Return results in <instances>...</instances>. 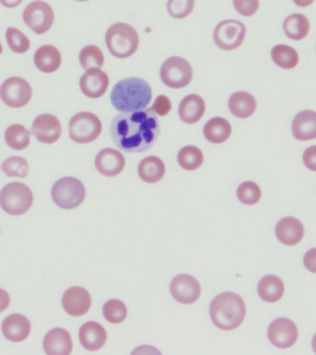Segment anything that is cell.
Listing matches in <instances>:
<instances>
[{
  "label": "cell",
  "mask_w": 316,
  "mask_h": 355,
  "mask_svg": "<svg viewBox=\"0 0 316 355\" xmlns=\"http://www.w3.org/2000/svg\"><path fill=\"white\" fill-rule=\"evenodd\" d=\"M77 1H88V0H77Z\"/></svg>",
  "instance_id": "obj_48"
},
{
  "label": "cell",
  "mask_w": 316,
  "mask_h": 355,
  "mask_svg": "<svg viewBox=\"0 0 316 355\" xmlns=\"http://www.w3.org/2000/svg\"><path fill=\"white\" fill-rule=\"evenodd\" d=\"M159 133V121L151 108L121 112L110 125L113 143L125 153L148 151L157 143Z\"/></svg>",
  "instance_id": "obj_1"
},
{
  "label": "cell",
  "mask_w": 316,
  "mask_h": 355,
  "mask_svg": "<svg viewBox=\"0 0 316 355\" xmlns=\"http://www.w3.org/2000/svg\"><path fill=\"white\" fill-rule=\"evenodd\" d=\"M292 133L298 141L316 139V112L304 110L297 114L292 122Z\"/></svg>",
  "instance_id": "obj_22"
},
{
  "label": "cell",
  "mask_w": 316,
  "mask_h": 355,
  "mask_svg": "<svg viewBox=\"0 0 316 355\" xmlns=\"http://www.w3.org/2000/svg\"><path fill=\"white\" fill-rule=\"evenodd\" d=\"M285 35L292 40H302L310 32V21L302 14H292L285 19L283 22Z\"/></svg>",
  "instance_id": "obj_29"
},
{
  "label": "cell",
  "mask_w": 316,
  "mask_h": 355,
  "mask_svg": "<svg viewBox=\"0 0 316 355\" xmlns=\"http://www.w3.org/2000/svg\"><path fill=\"white\" fill-rule=\"evenodd\" d=\"M51 196L58 207L69 210L82 204L86 191L80 180L76 178L66 177L58 180L53 185Z\"/></svg>",
  "instance_id": "obj_6"
},
{
  "label": "cell",
  "mask_w": 316,
  "mask_h": 355,
  "mask_svg": "<svg viewBox=\"0 0 316 355\" xmlns=\"http://www.w3.org/2000/svg\"><path fill=\"white\" fill-rule=\"evenodd\" d=\"M1 169L8 177L26 178L29 173V165L21 157L7 158L2 163Z\"/></svg>",
  "instance_id": "obj_36"
},
{
  "label": "cell",
  "mask_w": 316,
  "mask_h": 355,
  "mask_svg": "<svg viewBox=\"0 0 316 355\" xmlns=\"http://www.w3.org/2000/svg\"><path fill=\"white\" fill-rule=\"evenodd\" d=\"M195 0H168L169 15L176 19H184L193 12Z\"/></svg>",
  "instance_id": "obj_38"
},
{
  "label": "cell",
  "mask_w": 316,
  "mask_h": 355,
  "mask_svg": "<svg viewBox=\"0 0 316 355\" xmlns=\"http://www.w3.org/2000/svg\"><path fill=\"white\" fill-rule=\"evenodd\" d=\"M236 10L240 15L249 17L254 15L259 8V0H233Z\"/></svg>",
  "instance_id": "obj_39"
},
{
  "label": "cell",
  "mask_w": 316,
  "mask_h": 355,
  "mask_svg": "<svg viewBox=\"0 0 316 355\" xmlns=\"http://www.w3.org/2000/svg\"><path fill=\"white\" fill-rule=\"evenodd\" d=\"M173 298L183 304H194L201 295V285L195 277L188 274L175 277L170 284Z\"/></svg>",
  "instance_id": "obj_13"
},
{
  "label": "cell",
  "mask_w": 316,
  "mask_h": 355,
  "mask_svg": "<svg viewBox=\"0 0 316 355\" xmlns=\"http://www.w3.org/2000/svg\"><path fill=\"white\" fill-rule=\"evenodd\" d=\"M232 127L229 122L223 118H213L204 125L205 139L212 144H222L230 137Z\"/></svg>",
  "instance_id": "obj_28"
},
{
  "label": "cell",
  "mask_w": 316,
  "mask_h": 355,
  "mask_svg": "<svg viewBox=\"0 0 316 355\" xmlns=\"http://www.w3.org/2000/svg\"><path fill=\"white\" fill-rule=\"evenodd\" d=\"M62 305L64 310L69 315L77 318L85 315L91 305L90 293L82 287L69 288L64 293Z\"/></svg>",
  "instance_id": "obj_15"
},
{
  "label": "cell",
  "mask_w": 316,
  "mask_h": 355,
  "mask_svg": "<svg viewBox=\"0 0 316 355\" xmlns=\"http://www.w3.org/2000/svg\"><path fill=\"white\" fill-rule=\"evenodd\" d=\"M2 51H3V47H2L1 42H0V55L2 54Z\"/></svg>",
  "instance_id": "obj_47"
},
{
  "label": "cell",
  "mask_w": 316,
  "mask_h": 355,
  "mask_svg": "<svg viewBox=\"0 0 316 355\" xmlns=\"http://www.w3.org/2000/svg\"><path fill=\"white\" fill-rule=\"evenodd\" d=\"M272 60L280 68L291 69L299 63V55L296 50L287 44H276L271 51Z\"/></svg>",
  "instance_id": "obj_31"
},
{
  "label": "cell",
  "mask_w": 316,
  "mask_h": 355,
  "mask_svg": "<svg viewBox=\"0 0 316 355\" xmlns=\"http://www.w3.org/2000/svg\"><path fill=\"white\" fill-rule=\"evenodd\" d=\"M276 235L280 243L288 246L301 243L304 235V227L301 222L293 216L282 218L276 227Z\"/></svg>",
  "instance_id": "obj_20"
},
{
  "label": "cell",
  "mask_w": 316,
  "mask_h": 355,
  "mask_svg": "<svg viewBox=\"0 0 316 355\" xmlns=\"http://www.w3.org/2000/svg\"><path fill=\"white\" fill-rule=\"evenodd\" d=\"M10 304V297L3 288H0V313L4 312Z\"/></svg>",
  "instance_id": "obj_43"
},
{
  "label": "cell",
  "mask_w": 316,
  "mask_h": 355,
  "mask_svg": "<svg viewBox=\"0 0 316 355\" xmlns=\"http://www.w3.org/2000/svg\"><path fill=\"white\" fill-rule=\"evenodd\" d=\"M79 338L83 348L96 352L105 346L107 335L104 327L97 322H87L80 327Z\"/></svg>",
  "instance_id": "obj_21"
},
{
  "label": "cell",
  "mask_w": 316,
  "mask_h": 355,
  "mask_svg": "<svg viewBox=\"0 0 316 355\" xmlns=\"http://www.w3.org/2000/svg\"><path fill=\"white\" fill-rule=\"evenodd\" d=\"M79 60L80 65L85 71L101 69L105 62L104 54L101 49L94 44L83 47L80 52Z\"/></svg>",
  "instance_id": "obj_33"
},
{
  "label": "cell",
  "mask_w": 316,
  "mask_h": 355,
  "mask_svg": "<svg viewBox=\"0 0 316 355\" xmlns=\"http://www.w3.org/2000/svg\"><path fill=\"white\" fill-rule=\"evenodd\" d=\"M193 71L191 64L183 58H169L161 67V80L170 88L186 87L193 80Z\"/></svg>",
  "instance_id": "obj_8"
},
{
  "label": "cell",
  "mask_w": 316,
  "mask_h": 355,
  "mask_svg": "<svg viewBox=\"0 0 316 355\" xmlns=\"http://www.w3.org/2000/svg\"><path fill=\"white\" fill-rule=\"evenodd\" d=\"M6 40L8 47L17 54H24L30 46L29 38L21 31L14 27H8L6 32Z\"/></svg>",
  "instance_id": "obj_35"
},
{
  "label": "cell",
  "mask_w": 316,
  "mask_h": 355,
  "mask_svg": "<svg viewBox=\"0 0 316 355\" xmlns=\"http://www.w3.org/2000/svg\"><path fill=\"white\" fill-rule=\"evenodd\" d=\"M30 322L21 313H12L3 321L1 330L4 337L12 343H21L29 337Z\"/></svg>",
  "instance_id": "obj_19"
},
{
  "label": "cell",
  "mask_w": 316,
  "mask_h": 355,
  "mask_svg": "<svg viewBox=\"0 0 316 355\" xmlns=\"http://www.w3.org/2000/svg\"><path fill=\"white\" fill-rule=\"evenodd\" d=\"M177 162L186 171H195L204 163V155L198 147L185 146L177 154Z\"/></svg>",
  "instance_id": "obj_32"
},
{
  "label": "cell",
  "mask_w": 316,
  "mask_h": 355,
  "mask_svg": "<svg viewBox=\"0 0 316 355\" xmlns=\"http://www.w3.org/2000/svg\"><path fill=\"white\" fill-rule=\"evenodd\" d=\"M304 263L307 270L316 274V248L310 249L305 254Z\"/></svg>",
  "instance_id": "obj_42"
},
{
  "label": "cell",
  "mask_w": 316,
  "mask_h": 355,
  "mask_svg": "<svg viewBox=\"0 0 316 355\" xmlns=\"http://www.w3.org/2000/svg\"><path fill=\"white\" fill-rule=\"evenodd\" d=\"M33 202L32 191L24 183H8L0 193V205L8 215H24L32 207Z\"/></svg>",
  "instance_id": "obj_5"
},
{
  "label": "cell",
  "mask_w": 316,
  "mask_h": 355,
  "mask_svg": "<svg viewBox=\"0 0 316 355\" xmlns=\"http://www.w3.org/2000/svg\"><path fill=\"white\" fill-rule=\"evenodd\" d=\"M33 90L26 80L21 77H11L0 86V97L8 107H25L32 98Z\"/></svg>",
  "instance_id": "obj_11"
},
{
  "label": "cell",
  "mask_w": 316,
  "mask_h": 355,
  "mask_svg": "<svg viewBox=\"0 0 316 355\" xmlns=\"http://www.w3.org/2000/svg\"><path fill=\"white\" fill-rule=\"evenodd\" d=\"M304 162L308 169L316 171V146L308 147L304 153Z\"/></svg>",
  "instance_id": "obj_41"
},
{
  "label": "cell",
  "mask_w": 316,
  "mask_h": 355,
  "mask_svg": "<svg viewBox=\"0 0 316 355\" xmlns=\"http://www.w3.org/2000/svg\"><path fill=\"white\" fill-rule=\"evenodd\" d=\"M30 135L24 125L12 124L6 130L5 141L11 149L21 151L29 146Z\"/></svg>",
  "instance_id": "obj_30"
},
{
  "label": "cell",
  "mask_w": 316,
  "mask_h": 355,
  "mask_svg": "<svg viewBox=\"0 0 316 355\" xmlns=\"http://www.w3.org/2000/svg\"><path fill=\"white\" fill-rule=\"evenodd\" d=\"M257 290L261 299L273 304L282 298L285 286L280 277L274 275H268L260 280Z\"/></svg>",
  "instance_id": "obj_26"
},
{
  "label": "cell",
  "mask_w": 316,
  "mask_h": 355,
  "mask_svg": "<svg viewBox=\"0 0 316 355\" xmlns=\"http://www.w3.org/2000/svg\"><path fill=\"white\" fill-rule=\"evenodd\" d=\"M171 102L168 97L161 94V96L157 97L154 105L150 108H151V110L154 111L157 115L163 116L168 115L169 111L171 110Z\"/></svg>",
  "instance_id": "obj_40"
},
{
  "label": "cell",
  "mask_w": 316,
  "mask_h": 355,
  "mask_svg": "<svg viewBox=\"0 0 316 355\" xmlns=\"http://www.w3.org/2000/svg\"><path fill=\"white\" fill-rule=\"evenodd\" d=\"M125 157L121 152L113 148L101 150L96 158V168L99 173L107 177H115L123 171Z\"/></svg>",
  "instance_id": "obj_18"
},
{
  "label": "cell",
  "mask_w": 316,
  "mask_h": 355,
  "mask_svg": "<svg viewBox=\"0 0 316 355\" xmlns=\"http://www.w3.org/2000/svg\"><path fill=\"white\" fill-rule=\"evenodd\" d=\"M109 85V78L100 69H89L80 77V87L89 98H99L104 96Z\"/></svg>",
  "instance_id": "obj_16"
},
{
  "label": "cell",
  "mask_w": 316,
  "mask_h": 355,
  "mask_svg": "<svg viewBox=\"0 0 316 355\" xmlns=\"http://www.w3.org/2000/svg\"><path fill=\"white\" fill-rule=\"evenodd\" d=\"M230 112L238 119H247L254 115L257 108L256 100L247 92H236L229 99Z\"/></svg>",
  "instance_id": "obj_25"
},
{
  "label": "cell",
  "mask_w": 316,
  "mask_h": 355,
  "mask_svg": "<svg viewBox=\"0 0 316 355\" xmlns=\"http://www.w3.org/2000/svg\"><path fill=\"white\" fill-rule=\"evenodd\" d=\"M312 346H313V352H315L316 354V333H315V337H313V338Z\"/></svg>",
  "instance_id": "obj_46"
},
{
  "label": "cell",
  "mask_w": 316,
  "mask_h": 355,
  "mask_svg": "<svg viewBox=\"0 0 316 355\" xmlns=\"http://www.w3.org/2000/svg\"><path fill=\"white\" fill-rule=\"evenodd\" d=\"M105 43L114 57L127 58L134 54L140 40L134 28L123 22H118L108 28Z\"/></svg>",
  "instance_id": "obj_4"
},
{
  "label": "cell",
  "mask_w": 316,
  "mask_h": 355,
  "mask_svg": "<svg viewBox=\"0 0 316 355\" xmlns=\"http://www.w3.org/2000/svg\"><path fill=\"white\" fill-rule=\"evenodd\" d=\"M205 112L204 99L198 94H188L180 102L179 115L185 123L193 124L202 118Z\"/></svg>",
  "instance_id": "obj_24"
},
{
  "label": "cell",
  "mask_w": 316,
  "mask_h": 355,
  "mask_svg": "<svg viewBox=\"0 0 316 355\" xmlns=\"http://www.w3.org/2000/svg\"><path fill=\"white\" fill-rule=\"evenodd\" d=\"M33 60L39 71L44 73H53L60 68L62 58L57 47L44 44L36 50Z\"/></svg>",
  "instance_id": "obj_23"
},
{
  "label": "cell",
  "mask_w": 316,
  "mask_h": 355,
  "mask_svg": "<svg viewBox=\"0 0 316 355\" xmlns=\"http://www.w3.org/2000/svg\"><path fill=\"white\" fill-rule=\"evenodd\" d=\"M69 137L75 143H91L101 135L102 122L93 113H78L69 121Z\"/></svg>",
  "instance_id": "obj_7"
},
{
  "label": "cell",
  "mask_w": 316,
  "mask_h": 355,
  "mask_svg": "<svg viewBox=\"0 0 316 355\" xmlns=\"http://www.w3.org/2000/svg\"><path fill=\"white\" fill-rule=\"evenodd\" d=\"M270 343L279 349L292 347L298 340L299 331L293 321L288 318H277L268 327Z\"/></svg>",
  "instance_id": "obj_12"
},
{
  "label": "cell",
  "mask_w": 316,
  "mask_h": 355,
  "mask_svg": "<svg viewBox=\"0 0 316 355\" xmlns=\"http://www.w3.org/2000/svg\"><path fill=\"white\" fill-rule=\"evenodd\" d=\"M110 99L113 107L121 112L143 110L151 102L152 89L141 78H128L116 83Z\"/></svg>",
  "instance_id": "obj_2"
},
{
  "label": "cell",
  "mask_w": 316,
  "mask_h": 355,
  "mask_svg": "<svg viewBox=\"0 0 316 355\" xmlns=\"http://www.w3.org/2000/svg\"><path fill=\"white\" fill-rule=\"evenodd\" d=\"M22 15L25 24L36 35H43L49 31L55 19L51 6L42 0L30 3Z\"/></svg>",
  "instance_id": "obj_10"
},
{
  "label": "cell",
  "mask_w": 316,
  "mask_h": 355,
  "mask_svg": "<svg viewBox=\"0 0 316 355\" xmlns=\"http://www.w3.org/2000/svg\"><path fill=\"white\" fill-rule=\"evenodd\" d=\"M103 315L109 323H122L127 318L128 309L123 302L113 299L105 302L103 307Z\"/></svg>",
  "instance_id": "obj_34"
},
{
  "label": "cell",
  "mask_w": 316,
  "mask_h": 355,
  "mask_svg": "<svg viewBox=\"0 0 316 355\" xmlns=\"http://www.w3.org/2000/svg\"><path fill=\"white\" fill-rule=\"evenodd\" d=\"M293 1L298 7L306 8L312 5L315 0H293Z\"/></svg>",
  "instance_id": "obj_45"
},
{
  "label": "cell",
  "mask_w": 316,
  "mask_h": 355,
  "mask_svg": "<svg viewBox=\"0 0 316 355\" xmlns=\"http://www.w3.org/2000/svg\"><path fill=\"white\" fill-rule=\"evenodd\" d=\"M138 173L143 182L157 183L165 176L166 166L160 158L152 155L141 161L138 166Z\"/></svg>",
  "instance_id": "obj_27"
},
{
  "label": "cell",
  "mask_w": 316,
  "mask_h": 355,
  "mask_svg": "<svg viewBox=\"0 0 316 355\" xmlns=\"http://www.w3.org/2000/svg\"><path fill=\"white\" fill-rule=\"evenodd\" d=\"M210 315L218 329L229 331L243 324L246 315L245 304L238 294L221 293L211 302Z\"/></svg>",
  "instance_id": "obj_3"
},
{
  "label": "cell",
  "mask_w": 316,
  "mask_h": 355,
  "mask_svg": "<svg viewBox=\"0 0 316 355\" xmlns=\"http://www.w3.org/2000/svg\"><path fill=\"white\" fill-rule=\"evenodd\" d=\"M30 132L40 143L51 144L60 138L62 127L57 116L44 113L36 116Z\"/></svg>",
  "instance_id": "obj_14"
},
{
  "label": "cell",
  "mask_w": 316,
  "mask_h": 355,
  "mask_svg": "<svg viewBox=\"0 0 316 355\" xmlns=\"http://www.w3.org/2000/svg\"><path fill=\"white\" fill-rule=\"evenodd\" d=\"M237 196L238 200H240L243 204L254 205L259 202L261 196H262V191H261V189L256 183L254 182H245L238 186Z\"/></svg>",
  "instance_id": "obj_37"
},
{
  "label": "cell",
  "mask_w": 316,
  "mask_h": 355,
  "mask_svg": "<svg viewBox=\"0 0 316 355\" xmlns=\"http://www.w3.org/2000/svg\"><path fill=\"white\" fill-rule=\"evenodd\" d=\"M22 1H24V0H0V3H1L5 8H8L18 7Z\"/></svg>",
  "instance_id": "obj_44"
},
{
  "label": "cell",
  "mask_w": 316,
  "mask_h": 355,
  "mask_svg": "<svg viewBox=\"0 0 316 355\" xmlns=\"http://www.w3.org/2000/svg\"><path fill=\"white\" fill-rule=\"evenodd\" d=\"M246 35V27L243 22L236 19H226L219 22L213 32V40L222 50L231 51L243 43Z\"/></svg>",
  "instance_id": "obj_9"
},
{
  "label": "cell",
  "mask_w": 316,
  "mask_h": 355,
  "mask_svg": "<svg viewBox=\"0 0 316 355\" xmlns=\"http://www.w3.org/2000/svg\"><path fill=\"white\" fill-rule=\"evenodd\" d=\"M44 351L47 355H69L73 344L69 333L61 327L50 330L43 341Z\"/></svg>",
  "instance_id": "obj_17"
}]
</instances>
